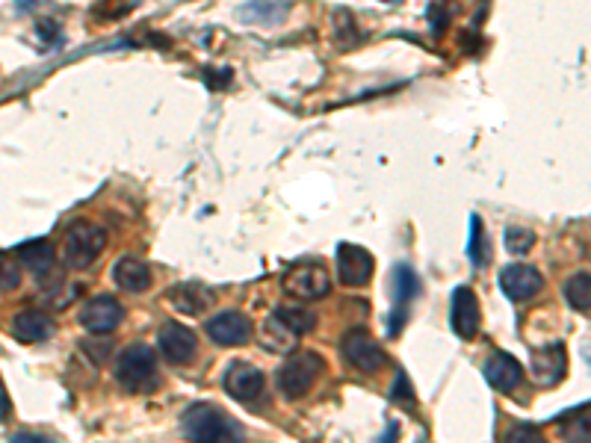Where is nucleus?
Masks as SVG:
<instances>
[{
    "mask_svg": "<svg viewBox=\"0 0 591 443\" xmlns=\"http://www.w3.org/2000/svg\"><path fill=\"white\" fill-rule=\"evenodd\" d=\"M500 287L512 302H526L544 290V278L538 269H532L526 263H512L500 272Z\"/></svg>",
    "mask_w": 591,
    "mask_h": 443,
    "instance_id": "f8f14e48",
    "label": "nucleus"
},
{
    "mask_svg": "<svg viewBox=\"0 0 591 443\" xmlns=\"http://www.w3.org/2000/svg\"><path fill=\"white\" fill-rule=\"evenodd\" d=\"M272 317L278 319L296 337H302V334H308V331L317 328V314L308 311V308H299V305H281V308H275Z\"/></svg>",
    "mask_w": 591,
    "mask_h": 443,
    "instance_id": "4be33fe9",
    "label": "nucleus"
},
{
    "mask_svg": "<svg viewBox=\"0 0 591 443\" xmlns=\"http://www.w3.org/2000/svg\"><path fill=\"white\" fill-rule=\"evenodd\" d=\"M225 390L228 396H234L237 402H252L258 399L263 390V373L255 367V364H246V361H234L225 373Z\"/></svg>",
    "mask_w": 591,
    "mask_h": 443,
    "instance_id": "2eb2a0df",
    "label": "nucleus"
},
{
    "mask_svg": "<svg viewBox=\"0 0 591 443\" xmlns=\"http://www.w3.org/2000/svg\"><path fill=\"white\" fill-rule=\"evenodd\" d=\"M391 399L394 402H402V405H414L417 399H414V387L408 384V376L402 373V370H396V381L394 387H391Z\"/></svg>",
    "mask_w": 591,
    "mask_h": 443,
    "instance_id": "c756f323",
    "label": "nucleus"
},
{
    "mask_svg": "<svg viewBox=\"0 0 591 443\" xmlns=\"http://www.w3.org/2000/svg\"><path fill=\"white\" fill-rule=\"evenodd\" d=\"M207 337L216 346H243L252 337V319L243 311H222L216 317L207 319Z\"/></svg>",
    "mask_w": 591,
    "mask_h": 443,
    "instance_id": "9d476101",
    "label": "nucleus"
},
{
    "mask_svg": "<svg viewBox=\"0 0 591 443\" xmlns=\"http://www.w3.org/2000/svg\"><path fill=\"white\" fill-rule=\"evenodd\" d=\"M559 432H562V441L565 443H589V405L571 411L568 417L559 420Z\"/></svg>",
    "mask_w": 591,
    "mask_h": 443,
    "instance_id": "b1692460",
    "label": "nucleus"
},
{
    "mask_svg": "<svg viewBox=\"0 0 591 443\" xmlns=\"http://www.w3.org/2000/svg\"><path fill=\"white\" fill-rule=\"evenodd\" d=\"M485 379L494 390L500 393H512L515 387H521L524 381V367L509 355V352H494L488 361H485Z\"/></svg>",
    "mask_w": 591,
    "mask_h": 443,
    "instance_id": "dca6fc26",
    "label": "nucleus"
},
{
    "mask_svg": "<svg viewBox=\"0 0 591 443\" xmlns=\"http://www.w3.org/2000/svg\"><path fill=\"white\" fill-rule=\"evenodd\" d=\"M296 343H299L296 334H290L272 314L266 317V322H263V346L266 349H272V352H290Z\"/></svg>",
    "mask_w": 591,
    "mask_h": 443,
    "instance_id": "393cba45",
    "label": "nucleus"
},
{
    "mask_svg": "<svg viewBox=\"0 0 591 443\" xmlns=\"http://www.w3.org/2000/svg\"><path fill=\"white\" fill-rule=\"evenodd\" d=\"M181 429L193 443H243V426L210 402L190 405L181 417Z\"/></svg>",
    "mask_w": 591,
    "mask_h": 443,
    "instance_id": "f257e3e1",
    "label": "nucleus"
},
{
    "mask_svg": "<svg viewBox=\"0 0 591 443\" xmlns=\"http://www.w3.org/2000/svg\"><path fill=\"white\" fill-rule=\"evenodd\" d=\"M122 319H125V308H122L119 299H113V296H95V299H89L80 308L77 322L86 331H92V334H110V331H116L122 325Z\"/></svg>",
    "mask_w": 591,
    "mask_h": 443,
    "instance_id": "1a4fd4ad",
    "label": "nucleus"
},
{
    "mask_svg": "<svg viewBox=\"0 0 591 443\" xmlns=\"http://www.w3.org/2000/svg\"><path fill=\"white\" fill-rule=\"evenodd\" d=\"M157 340H160L163 355H166L172 364H187V361H193V358H196V352H198L196 334H193L187 325H181V322H166V325L160 328Z\"/></svg>",
    "mask_w": 591,
    "mask_h": 443,
    "instance_id": "ddd939ff",
    "label": "nucleus"
},
{
    "mask_svg": "<svg viewBox=\"0 0 591 443\" xmlns=\"http://www.w3.org/2000/svg\"><path fill=\"white\" fill-rule=\"evenodd\" d=\"M565 302L574 308V311H580V314H589L591 311V275L586 269H580V272H574L568 281H565Z\"/></svg>",
    "mask_w": 591,
    "mask_h": 443,
    "instance_id": "5701e85b",
    "label": "nucleus"
},
{
    "mask_svg": "<svg viewBox=\"0 0 591 443\" xmlns=\"http://www.w3.org/2000/svg\"><path fill=\"white\" fill-rule=\"evenodd\" d=\"M113 281H116V287H122L128 293H145L151 287V269L139 257H122L113 266Z\"/></svg>",
    "mask_w": 591,
    "mask_h": 443,
    "instance_id": "6ab92c4d",
    "label": "nucleus"
},
{
    "mask_svg": "<svg viewBox=\"0 0 591 443\" xmlns=\"http://www.w3.org/2000/svg\"><path fill=\"white\" fill-rule=\"evenodd\" d=\"M568 373V352L562 343L544 346L532 352V381L541 387H553L556 381L565 379Z\"/></svg>",
    "mask_w": 591,
    "mask_h": 443,
    "instance_id": "4468645a",
    "label": "nucleus"
},
{
    "mask_svg": "<svg viewBox=\"0 0 591 443\" xmlns=\"http://www.w3.org/2000/svg\"><path fill=\"white\" fill-rule=\"evenodd\" d=\"M21 287V269L18 260H12L9 254L0 252V293H12Z\"/></svg>",
    "mask_w": 591,
    "mask_h": 443,
    "instance_id": "cd10ccee",
    "label": "nucleus"
},
{
    "mask_svg": "<svg viewBox=\"0 0 591 443\" xmlns=\"http://www.w3.org/2000/svg\"><path fill=\"white\" fill-rule=\"evenodd\" d=\"M467 257H470V263L473 266H485L488 263V237H485V231H482V219L473 213L470 216V240H467Z\"/></svg>",
    "mask_w": 591,
    "mask_h": 443,
    "instance_id": "a878e982",
    "label": "nucleus"
},
{
    "mask_svg": "<svg viewBox=\"0 0 591 443\" xmlns=\"http://www.w3.org/2000/svg\"><path fill=\"white\" fill-rule=\"evenodd\" d=\"M116 381L131 390V393H145L157 387V358L154 349L145 343H133L128 346L119 361H116Z\"/></svg>",
    "mask_w": 591,
    "mask_h": 443,
    "instance_id": "20e7f679",
    "label": "nucleus"
},
{
    "mask_svg": "<svg viewBox=\"0 0 591 443\" xmlns=\"http://www.w3.org/2000/svg\"><path fill=\"white\" fill-rule=\"evenodd\" d=\"M450 322L453 331L461 340H473L482 328V311H479V299L470 287H456L453 293V308H450Z\"/></svg>",
    "mask_w": 591,
    "mask_h": 443,
    "instance_id": "9b49d317",
    "label": "nucleus"
},
{
    "mask_svg": "<svg viewBox=\"0 0 591 443\" xmlns=\"http://www.w3.org/2000/svg\"><path fill=\"white\" fill-rule=\"evenodd\" d=\"M290 15V3L287 0H252L240 9V21L246 24H281Z\"/></svg>",
    "mask_w": 591,
    "mask_h": 443,
    "instance_id": "412c9836",
    "label": "nucleus"
},
{
    "mask_svg": "<svg viewBox=\"0 0 591 443\" xmlns=\"http://www.w3.org/2000/svg\"><path fill=\"white\" fill-rule=\"evenodd\" d=\"M323 358L317 352H296L293 358H287V364H281L278 376H275V387L287 402H296L302 396L311 393V387L317 384L320 373H323Z\"/></svg>",
    "mask_w": 591,
    "mask_h": 443,
    "instance_id": "f03ea898",
    "label": "nucleus"
},
{
    "mask_svg": "<svg viewBox=\"0 0 591 443\" xmlns=\"http://www.w3.org/2000/svg\"><path fill=\"white\" fill-rule=\"evenodd\" d=\"M281 287H284V293H290L296 299L317 302V299H326L331 293V275L323 260H302V263H293L284 272Z\"/></svg>",
    "mask_w": 591,
    "mask_h": 443,
    "instance_id": "39448f33",
    "label": "nucleus"
},
{
    "mask_svg": "<svg viewBox=\"0 0 591 443\" xmlns=\"http://www.w3.org/2000/svg\"><path fill=\"white\" fill-rule=\"evenodd\" d=\"M391 290H394V311H391V319H388V334L396 337L402 331L405 319H408L411 302L420 296V278H417V272L408 263H396L394 266Z\"/></svg>",
    "mask_w": 591,
    "mask_h": 443,
    "instance_id": "0eeeda50",
    "label": "nucleus"
},
{
    "mask_svg": "<svg viewBox=\"0 0 591 443\" xmlns=\"http://www.w3.org/2000/svg\"><path fill=\"white\" fill-rule=\"evenodd\" d=\"M503 443H547V438L541 435L538 426H532V423H518V426L506 429Z\"/></svg>",
    "mask_w": 591,
    "mask_h": 443,
    "instance_id": "c85d7f7f",
    "label": "nucleus"
},
{
    "mask_svg": "<svg viewBox=\"0 0 591 443\" xmlns=\"http://www.w3.org/2000/svg\"><path fill=\"white\" fill-rule=\"evenodd\" d=\"M532 246H535V234H532L529 228H524V225L506 228V252L524 257V254L532 252Z\"/></svg>",
    "mask_w": 591,
    "mask_h": 443,
    "instance_id": "bb28decb",
    "label": "nucleus"
},
{
    "mask_svg": "<svg viewBox=\"0 0 591 443\" xmlns=\"http://www.w3.org/2000/svg\"><path fill=\"white\" fill-rule=\"evenodd\" d=\"M396 438H399V423H391V426H388V432H385V441L382 443H396Z\"/></svg>",
    "mask_w": 591,
    "mask_h": 443,
    "instance_id": "473e14b6",
    "label": "nucleus"
},
{
    "mask_svg": "<svg viewBox=\"0 0 591 443\" xmlns=\"http://www.w3.org/2000/svg\"><path fill=\"white\" fill-rule=\"evenodd\" d=\"M107 246V231L95 222H74L63 237V260L68 269H89Z\"/></svg>",
    "mask_w": 591,
    "mask_h": 443,
    "instance_id": "7ed1b4c3",
    "label": "nucleus"
},
{
    "mask_svg": "<svg viewBox=\"0 0 591 443\" xmlns=\"http://www.w3.org/2000/svg\"><path fill=\"white\" fill-rule=\"evenodd\" d=\"M373 269H376V257L364 246H355V243L337 246V278L346 287H364L373 278Z\"/></svg>",
    "mask_w": 591,
    "mask_h": 443,
    "instance_id": "6e6552de",
    "label": "nucleus"
},
{
    "mask_svg": "<svg viewBox=\"0 0 591 443\" xmlns=\"http://www.w3.org/2000/svg\"><path fill=\"white\" fill-rule=\"evenodd\" d=\"M6 417H9V399H6L3 384H0V420H6Z\"/></svg>",
    "mask_w": 591,
    "mask_h": 443,
    "instance_id": "2f4dec72",
    "label": "nucleus"
},
{
    "mask_svg": "<svg viewBox=\"0 0 591 443\" xmlns=\"http://www.w3.org/2000/svg\"><path fill=\"white\" fill-rule=\"evenodd\" d=\"M9 443H57V441H51L48 435H36V432H15V435L9 438Z\"/></svg>",
    "mask_w": 591,
    "mask_h": 443,
    "instance_id": "7c9ffc66",
    "label": "nucleus"
},
{
    "mask_svg": "<svg viewBox=\"0 0 591 443\" xmlns=\"http://www.w3.org/2000/svg\"><path fill=\"white\" fill-rule=\"evenodd\" d=\"M54 260H57V249H54V243L45 240V237L18 246V266L30 269L36 278H45V275L54 269Z\"/></svg>",
    "mask_w": 591,
    "mask_h": 443,
    "instance_id": "a211bd4d",
    "label": "nucleus"
},
{
    "mask_svg": "<svg viewBox=\"0 0 591 443\" xmlns=\"http://www.w3.org/2000/svg\"><path fill=\"white\" fill-rule=\"evenodd\" d=\"M169 302L178 314L184 317H201L213 305V293L204 290L201 284H178L169 290Z\"/></svg>",
    "mask_w": 591,
    "mask_h": 443,
    "instance_id": "f3484780",
    "label": "nucleus"
},
{
    "mask_svg": "<svg viewBox=\"0 0 591 443\" xmlns=\"http://www.w3.org/2000/svg\"><path fill=\"white\" fill-rule=\"evenodd\" d=\"M12 334L21 343H42L54 334V322L42 311H21L12 319Z\"/></svg>",
    "mask_w": 591,
    "mask_h": 443,
    "instance_id": "aec40b11",
    "label": "nucleus"
},
{
    "mask_svg": "<svg viewBox=\"0 0 591 443\" xmlns=\"http://www.w3.org/2000/svg\"><path fill=\"white\" fill-rule=\"evenodd\" d=\"M340 355L346 358L349 367H355L358 373H367V376H376L388 367V355L385 349L379 346V340H373L370 331L364 328H352L349 334H343L340 340Z\"/></svg>",
    "mask_w": 591,
    "mask_h": 443,
    "instance_id": "423d86ee",
    "label": "nucleus"
}]
</instances>
